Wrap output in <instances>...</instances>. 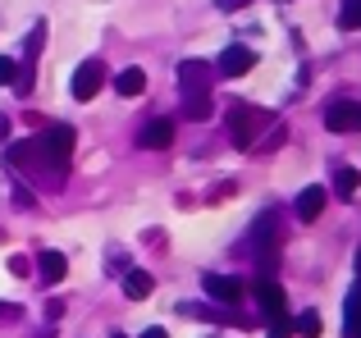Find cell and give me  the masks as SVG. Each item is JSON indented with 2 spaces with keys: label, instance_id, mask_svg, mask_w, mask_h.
<instances>
[{
  "label": "cell",
  "instance_id": "6da1fadb",
  "mask_svg": "<svg viewBox=\"0 0 361 338\" xmlns=\"http://www.w3.org/2000/svg\"><path fill=\"white\" fill-rule=\"evenodd\" d=\"M73 128L69 124H55V128H46V133H37V137H27V142H14L9 146V165H18V169H46V174H55V169H64L69 165V156H73Z\"/></svg>",
  "mask_w": 361,
  "mask_h": 338
},
{
  "label": "cell",
  "instance_id": "7a4b0ae2",
  "mask_svg": "<svg viewBox=\"0 0 361 338\" xmlns=\"http://www.w3.org/2000/svg\"><path fill=\"white\" fill-rule=\"evenodd\" d=\"M178 87H183V115L188 119H211V110H215L211 64L206 60H183L178 64Z\"/></svg>",
  "mask_w": 361,
  "mask_h": 338
},
{
  "label": "cell",
  "instance_id": "3957f363",
  "mask_svg": "<svg viewBox=\"0 0 361 338\" xmlns=\"http://www.w3.org/2000/svg\"><path fill=\"white\" fill-rule=\"evenodd\" d=\"M243 247H247V256L261 261V279H274L270 270H274V261H279V233H274V211H265L261 220H256L252 229H247Z\"/></svg>",
  "mask_w": 361,
  "mask_h": 338
},
{
  "label": "cell",
  "instance_id": "277c9868",
  "mask_svg": "<svg viewBox=\"0 0 361 338\" xmlns=\"http://www.w3.org/2000/svg\"><path fill=\"white\" fill-rule=\"evenodd\" d=\"M270 124V115H265V110H252V106H233L229 110V137H233V146H252L256 142V133H261V128Z\"/></svg>",
  "mask_w": 361,
  "mask_h": 338
},
{
  "label": "cell",
  "instance_id": "5b68a950",
  "mask_svg": "<svg viewBox=\"0 0 361 338\" xmlns=\"http://www.w3.org/2000/svg\"><path fill=\"white\" fill-rule=\"evenodd\" d=\"M101 82H106V64L101 60H82L78 69H73V82H69L73 101H92L101 92Z\"/></svg>",
  "mask_w": 361,
  "mask_h": 338
},
{
  "label": "cell",
  "instance_id": "8992f818",
  "mask_svg": "<svg viewBox=\"0 0 361 338\" xmlns=\"http://www.w3.org/2000/svg\"><path fill=\"white\" fill-rule=\"evenodd\" d=\"M325 128L329 133H357L361 128V106L357 101H329L325 106Z\"/></svg>",
  "mask_w": 361,
  "mask_h": 338
},
{
  "label": "cell",
  "instance_id": "52a82bcc",
  "mask_svg": "<svg viewBox=\"0 0 361 338\" xmlns=\"http://www.w3.org/2000/svg\"><path fill=\"white\" fill-rule=\"evenodd\" d=\"M256 302H261L265 320H283L288 315V297H283V284H274V279H256Z\"/></svg>",
  "mask_w": 361,
  "mask_h": 338
},
{
  "label": "cell",
  "instance_id": "ba28073f",
  "mask_svg": "<svg viewBox=\"0 0 361 338\" xmlns=\"http://www.w3.org/2000/svg\"><path fill=\"white\" fill-rule=\"evenodd\" d=\"M252 64H256V55L247 51V46H224L220 60H215V69H220L224 78H243V73L252 69Z\"/></svg>",
  "mask_w": 361,
  "mask_h": 338
},
{
  "label": "cell",
  "instance_id": "9c48e42d",
  "mask_svg": "<svg viewBox=\"0 0 361 338\" xmlns=\"http://www.w3.org/2000/svg\"><path fill=\"white\" fill-rule=\"evenodd\" d=\"M202 288H206V297H211V302H224V306H233L243 297V284H238V279H229V275H206Z\"/></svg>",
  "mask_w": 361,
  "mask_h": 338
},
{
  "label": "cell",
  "instance_id": "30bf717a",
  "mask_svg": "<svg viewBox=\"0 0 361 338\" xmlns=\"http://www.w3.org/2000/svg\"><path fill=\"white\" fill-rule=\"evenodd\" d=\"M169 142H174V119H151L137 137V146H147V151H165Z\"/></svg>",
  "mask_w": 361,
  "mask_h": 338
},
{
  "label": "cell",
  "instance_id": "8fae6325",
  "mask_svg": "<svg viewBox=\"0 0 361 338\" xmlns=\"http://www.w3.org/2000/svg\"><path fill=\"white\" fill-rule=\"evenodd\" d=\"M325 201H329V192L325 187H302L298 192V220H320V211H325Z\"/></svg>",
  "mask_w": 361,
  "mask_h": 338
},
{
  "label": "cell",
  "instance_id": "7c38bea8",
  "mask_svg": "<svg viewBox=\"0 0 361 338\" xmlns=\"http://www.w3.org/2000/svg\"><path fill=\"white\" fill-rule=\"evenodd\" d=\"M151 288H156V279H151L147 270H128V275H123V297H133V302H147Z\"/></svg>",
  "mask_w": 361,
  "mask_h": 338
},
{
  "label": "cell",
  "instance_id": "4fadbf2b",
  "mask_svg": "<svg viewBox=\"0 0 361 338\" xmlns=\"http://www.w3.org/2000/svg\"><path fill=\"white\" fill-rule=\"evenodd\" d=\"M37 270H42V279H46V284H60V279H64V270H69V261H64L60 251H42V256H37Z\"/></svg>",
  "mask_w": 361,
  "mask_h": 338
},
{
  "label": "cell",
  "instance_id": "5bb4252c",
  "mask_svg": "<svg viewBox=\"0 0 361 338\" xmlns=\"http://www.w3.org/2000/svg\"><path fill=\"white\" fill-rule=\"evenodd\" d=\"M343 338H361V293L353 288L343 302Z\"/></svg>",
  "mask_w": 361,
  "mask_h": 338
},
{
  "label": "cell",
  "instance_id": "9a60e30c",
  "mask_svg": "<svg viewBox=\"0 0 361 338\" xmlns=\"http://www.w3.org/2000/svg\"><path fill=\"white\" fill-rule=\"evenodd\" d=\"M115 92L119 96H142V92H147V73L142 69H123L115 78Z\"/></svg>",
  "mask_w": 361,
  "mask_h": 338
},
{
  "label": "cell",
  "instance_id": "2e32d148",
  "mask_svg": "<svg viewBox=\"0 0 361 338\" xmlns=\"http://www.w3.org/2000/svg\"><path fill=\"white\" fill-rule=\"evenodd\" d=\"M334 187H338V196H343V201H353L357 187H361V174H357L353 165H338L334 169Z\"/></svg>",
  "mask_w": 361,
  "mask_h": 338
},
{
  "label": "cell",
  "instance_id": "e0dca14e",
  "mask_svg": "<svg viewBox=\"0 0 361 338\" xmlns=\"http://www.w3.org/2000/svg\"><path fill=\"white\" fill-rule=\"evenodd\" d=\"M338 27L361 32V0H343V9H338Z\"/></svg>",
  "mask_w": 361,
  "mask_h": 338
},
{
  "label": "cell",
  "instance_id": "ac0fdd59",
  "mask_svg": "<svg viewBox=\"0 0 361 338\" xmlns=\"http://www.w3.org/2000/svg\"><path fill=\"white\" fill-rule=\"evenodd\" d=\"M293 334H302V338H320V311H302L298 320H293Z\"/></svg>",
  "mask_w": 361,
  "mask_h": 338
},
{
  "label": "cell",
  "instance_id": "d6986e66",
  "mask_svg": "<svg viewBox=\"0 0 361 338\" xmlns=\"http://www.w3.org/2000/svg\"><path fill=\"white\" fill-rule=\"evenodd\" d=\"M265 338H293V320L283 315V320H270V334Z\"/></svg>",
  "mask_w": 361,
  "mask_h": 338
},
{
  "label": "cell",
  "instance_id": "ffe728a7",
  "mask_svg": "<svg viewBox=\"0 0 361 338\" xmlns=\"http://www.w3.org/2000/svg\"><path fill=\"white\" fill-rule=\"evenodd\" d=\"M0 82H18V69H14L9 55H0Z\"/></svg>",
  "mask_w": 361,
  "mask_h": 338
},
{
  "label": "cell",
  "instance_id": "44dd1931",
  "mask_svg": "<svg viewBox=\"0 0 361 338\" xmlns=\"http://www.w3.org/2000/svg\"><path fill=\"white\" fill-rule=\"evenodd\" d=\"M14 315H18V306H14V302H0V320H14Z\"/></svg>",
  "mask_w": 361,
  "mask_h": 338
},
{
  "label": "cell",
  "instance_id": "7402d4cb",
  "mask_svg": "<svg viewBox=\"0 0 361 338\" xmlns=\"http://www.w3.org/2000/svg\"><path fill=\"white\" fill-rule=\"evenodd\" d=\"M142 338H169V334H165V330H160V325H151V330H147V334H142Z\"/></svg>",
  "mask_w": 361,
  "mask_h": 338
},
{
  "label": "cell",
  "instance_id": "603a6c76",
  "mask_svg": "<svg viewBox=\"0 0 361 338\" xmlns=\"http://www.w3.org/2000/svg\"><path fill=\"white\" fill-rule=\"evenodd\" d=\"M5 137H9V119L0 115V142H5Z\"/></svg>",
  "mask_w": 361,
  "mask_h": 338
},
{
  "label": "cell",
  "instance_id": "cb8c5ba5",
  "mask_svg": "<svg viewBox=\"0 0 361 338\" xmlns=\"http://www.w3.org/2000/svg\"><path fill=\"white\" fill-rule=\"evenodd\" d=\"M353 265H357V293H361V251H357V261H353Z\"/></svg>",
  "mask_w": 361,
  "mask_h": 338
},
{
  "label": "cell",
  "instance_id": "d4e9b609",
  "mask_svg": "<svg viewBox=\"0 0 361 338\" xmlns=\"http://www.w3.org/2000/svg\"><path fill=\"white\" fill-rule=\"evenodd\" d=\"M110 338H123V334H110Z\"/></svg>",
  "mask_w": 361,
  "mask_h": 338
}]
</instances>
